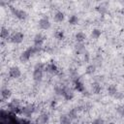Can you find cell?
Masks as SVG:
<instances>
[{"mask_svg": "<svg viewBox=\"0 0 124 124\" xmlns=\"http://www.w3.org/2000/svg\"><path fill=\"white\" fill-rule=\"evenodd\" d=\"M32 54H34V53H33V46H31V47L27 48L26 50H24V51L20 54L19 60H20L21 62H26V61H28V60L30 59V57H31Z\"/></svg>", "mask_w": 124, "mask_h": 124, "instance_id": "1", "label": "cell"}, {"mask_svg": "<svg viewBox=\"0 0 124 124\" xmlns=\"http://www.w3.org/2000/svg\"><path fill=\"white\" fill-rule=\"evenodd\" d=\"M34 111H35V106H34V105H31V104L25 106V107L21 109L22 114H23L24 116H26V117H30L31 114H32Z\"/></svg>", "mask_w": 124, "mask_h": 124, "instance_id": "2", "label": "cell"}, {"mask_svg": "<svg viewBox=\"0 0 124 124\" xmlns=\"http://www.w3.org/2000/svg\"><path fill=\"white\" fill-rule=\"evenodd\" d=\"M23 34L21 32H16L11 36V42L14 44H19L23 41Z\"/></svg>", "mask_w": 124, "mask_h": 124, "instance_id": "3", "label": "cell"}, {"mask_svg": "<svg viewBox=\"0 0 124 124\" xmlns=\"http://www.w3.org/2000/svg\"><path fill=\"white\" fill-rule=\"evenodd\" d=\"M12 12H13V14L18 18V19H25L26 17H27V13L25 12V11H23V10H17V9H12Z\"/></svg>", "mask_w": 124, "mask_h": 124, "instance_id": "4", "label": "cell"}, {"mask_svg": "<svg viewBox=\"0 0 124 124\" xmlns=\"http://www.w3.org/2000/svg\"><path fill=\"white\" fill-rule=\"evenodd\" d=\"M39 27L43 30H46L50 27V22L46 16H44L43 18H41L39 20Z\"/></svg>", "mask_w": 124, "mask_h": 124, "instance_id": "5", "label": "cell"}, {"mask_svg": "<svg viewBox=\"0 0 124 124\" xmlns=\"http://www.w3.org/2000/svg\"><path fill=\"white\" fill-rule=\"evenodd\" d=\"M20 75H21L20 70H19V68H18V67H16V66L12 67V68L10 69V71H9V76H10L11 78H19V77H20Z\"/></svg>", "mask_w": 124, "mask_h": 124, "instance_id": "6", "label": "cell"}, {"mask_svg": "<svg viewBox=\"0 0 124 124\" xmlns=\"http://www.w3.org/2000/svg\"><path fill=\"white\" fill-rule=\"evenodd\" d=\"M62 96L64 97V99L69 101V100H71L74 97V91L71 88H69V87H63Z\"/></svg>", "mask_w": 124, "mask_h": 124, "instance_id": "7", "label": "cell"}, {"mask_svg": "<svg viewBox=\"0 0 124 124\" xmlns=\"http://www.w3.org/2000/svg\"><path fill=\"white\" fill-rule=\"evenodd\" d=\"M44 40H45V37L42 35V34H36L35 37H34V45L35 46H41L42 44L44 43Z\"/></svg>", "mask_w": 124, "mask_h": 124, "instance_id": "8", "label": "cell"}, {"mask_svg": "<svg viewBox=\"0 0 124 124\" xmlns=\"http://www.w3.org/2000/svg\"><path fill=\"white\" fill-rule=\"evenodd\" d=\"M75 49H76V52L78 54H79V53L83 54L86 51L85 50V46L83 45V43H77L76 46H75Z\"/></svg>", "mask_w": 124, "mask_h": 124, "instance_id": "9", "label": "cell"}, {"mask_svg": "<svg viewBox=\"0 0 124 124\" xmlns=\"http://www.w3.org/2000/svg\"><path fill=\"white\" fill-rule=\"evenodd\" d=\"M33 78L35 81H41L43 78V71L41 70H34L33 71Z\"/></svg>", "mask_w": 124, "mask_h": 124, "instance_id": "10", "label": "cell"}, {"mask_svg": "<svg viewBox=\"0 0 124 124\" xmlns=\"http://www.w3.org/2000/svg\"><path fill=\"white\" fill-rule=\"evenodd\" d=\"M48 121V115L46 113H42L41 115H39V117L37 118V122L38 124H46Z\"/></svg>", "mask_w": 124, "mask_h": 124, "instance_id": "11", "label": "cell"}, {"mask_svg": "<svg viewBox=\"0 0 124 124\" xmlns=\"http://www.w3.org/2000/svg\"><path fill=\"white\" fill-rule=\"evenodd\" d=\"M46 71H47V72H49V73H51V74H53V75H54V74L56 75V74L58 73V69H57V67H56L54 64H52V63L46 65Z\"/></svg>", "mask_w": 124, "mask_h": 124, "instance_id": "12", "label": "cell"}, {"mask_svg": "<svg viewBox=\"0 0 124 124\" xmlns=\"http://www.w3.org/2000/svg\"><path fill=\"white\" fill-rule=\"evenodd\" d=\"M75 38H76V40H77L78 43H83V42L85 41V39H86V36H85V34L82 33V32H78V33L76 34Z\"/></svg>", "mask_w": 124, "mask_h": 124, "instance_id": "13", "label": "cell"}, {"mask_svg": "<svg viewBox=\"0 0 124 124\" xmlns=\"http://www.w3.org/2000/svg\"><path fill=\"white\" fill-rule=\"evenodd\" d=\"M11 95H12V92H11L10 89L4 88V89L1 90V96H2L3 99H9L11 97Z\"/></svg>", "mask_w": 124, "mask_h": 124, "instance_id": "14", "label": "cell"}, {"mask_svg": "<svg viewBox=\"0 0 124 124\" xmlns=\"http://www.w3.org/2000/svg\"><path fill=\"white\" fill-rule=\"evenodd\" d=\"M117 88H116V86L115 85H113V84H111V85H109L108 87V95L109 96H114L116 93H117Z\"/></svg>", "mask_w": 124, "mask_h": 124, "instance_id": "15", "label": "cell"}, {"mask_svg": "<svg viewBox=\"0 0 124 124\" xmlns=\"http://www.w3.org/2000/svg\"><path fill=\"white\" fill-rule=\"evenodd\" d=\"M59 121L61 124H71V119L67 114H63L60 116Z\"/></svg>", "mask_w": 124, "mask_h": 124, "instance_id": "16", "label": "cell"}, {"mask_svg": "<svg viewBox=\"0 0 124 124\" xmlns=\"http://www.w3.org/2000/svg\"><path fill=\"white\" fill-rule=\"evenodd\" d=\"M102 61H103V57L101 54H97L95 57H94V65L96 67H100L102 65Z\"/></svg>", "mask_w": 124, "mask_h": 124, "instance_id": "17", "label": "cell"}, {"mask_svg": "<svg viewBox=\"0 0 124 124\" xmlns=\"http://www.w3.org/2000/svg\"><path fill=\"white\" fill-rule=\"evenodd\" d=\"M91 89H92V92H93L94 94H99V93L101 92V86H100V83H97V82L92 83Z\"/></svg>", "mask_w": 124, "mask_h": 124, "instance_id": "18", "label": "cell"}, {"mask_svg": "<svg viewBox=\"0 0 124 124\" xmlns=\"http://www.w3.org/2000/svg\"><path fill=\"white\" fill-rule=\"evenodd\" d=\"M64 19V14L62 12H56L54 14V20L57 22H61Z\"/></svg>", "mask_w": 124, "mask_h": 124, "instance_id": "19", "label": "cell"}, {"mask_svg": "<svg viewBox=\"0 0 124 124\" xmlns=\"http://www.w3.org/2000/svg\"><path fill=\"white\" fill-rule=\"evenodd\" d=\"M101 34H102V31H101L100 29L95 28V29H93V30H92V32H91V37H92L93 39L97 40V39H99V38H100Z\"/></svg>", "mask_w": 124, "mask_h": 124, "instance_id": "20", "label": "cell"}, {"mask_svg": "<svg viewBox=\"0 0 124 124\" xmlns=\"http://www.w3.org/2000/svg\"><path fill=\"white\" fill-rule=\"evenodd\" d=\"M96 66L94 65V64H90V65H88L87 67H86V70H85V73L87 74V75H92V74H94V72L96 71Z\"/></svg>", "mask_w": 124, "mask_h": 124, "instance_id": "21", "label": "cell"}, {"mask_svg": "<svg viewBox=\"0 0 124 124\" xmlns=\"http://www.w3.org/2000/svg\"><path fill=\"white\" fill-rule=\"evenodd\" d=\"M78 17L77 16L73 15L69 17V23L71 25H76V24H78Z\"/></svg>", "mask_w": 124, "mask_h": 124, "instance_id": "22", "label": "cell"}, {"mask_svg": "<svg viewBox=\"0 0 124 124\" xmlns=\"http://www.w3.org/2000/svg\"><path fill=\"white\" fill-rule=\"evenodd\" d=\"M10 36V33H9V30L5 27H2L1 28V37L3 39H8Z\"/></svg>", "mask_w": 124, "mask_h": 124, "instance_id": "23", "label": "cell"}, {"mask_svg": "<svg viewBox=\"0 0 124 124\" xmlns=\"http://www.w3.org/2000/svg\"><path fill=\"white\" fill-rule=\"evenodd\" d=\"M76 89H77L78 91H79V92H84V91H85L83 84H82L81 82H79L78 80L76 82Z\"/></svg>", "mask_w": 124, "mask_h": 124, "instance_id": "24", "label": "cell"}, {"mask_svg": "<svg viewBox=\"0 0 124 124\" xmlns=\"http://www.w3.org/2000/svg\"><path fill=\"white\" fill-rule=\"evenodd\" d=\"M97 10H98V12L101 13L102 15L108 13V9H107V7H106L105 5H100V6H98V7H97Z\"/></svg>", "mask_w": 124, "mask_h": 124, "instance_id": "25", "label": "cell"}, {"mask_svg": "<svg viewBox=\"0 0 124 124\" xmlns=\"http://www.w3.org/2000/svg\"><path fill=\"white\" fill-rule=\"evenodd\" d=\"M67 115L70 117L71 120H72V119H75V118L77 117V110H76V109H72V110H70V111L68 112Z\"/></svg>", "mask_w": 124, "mask_h": 124, "instance_id": "26", "label": "cell"}, {"mask_svg": "<svg viewBox=\"0 0 124 124\" xmlns=\"http://www.w3.org/2000/svg\"><path fill=\"white\" fill-rule=\"evenodd\" d=\"M54 37H55L56 39H58V40H62L63 37H64L63 32H62V31H56V32L54 33Z\"/></svg>", "mask_w": 124, "mask_h": 124, "instance_id": "27", "label": "cell"}, {"mask_svg": "<svg viewBox=\"0 0 124 124\" xmlns=\"http://www.w3.org/2000/svg\"><path fill=\"white\" fill-rule=\"evenodd\" d=\"M45 65L43 64V63H37L36 65H35V67H34V70H41V71H43L44 69H45Z\"/></svg>", "mask_w": 124, "mask_h": 124, "instance_id": "28", "label": "cell"}, {"mask_svg": "<svg viewBox=\"0 0 124 124\" xmlns=\"http://www.w3.org/2000/svg\"><path fill=\"white\" fill-rule=\"evenodd\" d=\"M113 98H115L116 100H122L123 98H124V95H123V93L122 92H119V91H117V93L113 96Z\"/></svg>", "mask_w": 124, "mask_h": 124, "instance_id": "29", "label": "cell"}, {"mask_svg": "<svg viewBox=\"0 0 124 124\" xmlns=\"http://www.w3.org/2000/svg\"><path fill=\"white\" fill-rule=\"evenodd\" d=\"M104 80V76H96L94 78V82H97V83H100L101 81Z\"/></svg>", "mask_w": 124, "mask_h": 124, "instance_id": "30", "label": "cell"}, {"mask_svg": "<svg viewBox=\"0 0 124 124\" xmlns=\"http://www.w3.org/2000/svg\"><path fill=\"white\" fill-rule=\"evenodd\" d=\"M89 59H90V55H89V52L85 51V52L83 53V60H84L85 62H88V61H89Z\"/></svg>", "mask_w": 124, "mask_h": 124, "instance_id": "31", "label": "cell"}, {"mask_svg": "<svg viewBox=\"0 0 124 124\" xmlns=\"http://www.w3.org/2000/svg\"><path fill=\"white\" fill-rule=\"evenodd\" d=\"M92 124H104V120L102 118H97V119L93 120Z\"/></svg>", "mask_w": 124, "mask_h": 124, "instance_id": "32", "label": "cell"}, {"mask_svg": "<svg viewBox=\"0 0 124 124\" xmlns=\"http://www.w3.org/2000/svg\"><path fill=\"white\" fill-rule=\"evenodd\" d=\"M121 12H122V14H123V15H124V8H123V9H122V11H121Z\"/></svg>", "mask_w": 124, "mask_h": 124, "instance_id": "33", "label": "cell"}]
</instances>
